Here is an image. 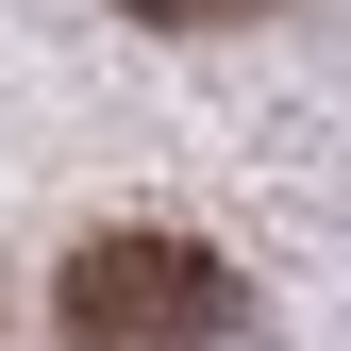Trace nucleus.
Returning a JSON list of instances; mask_svg holds the SVG:
<instances>
[{
    "mask_svg": "<svg viewBox=\"0 0 351 351\" xmlns=\"http://www.w3.org/2000/svg\"><path fill=\"white\" fill-rule=\"evenodd\" d=\"M117 17H151V34H234V17H268V0H117Z\"/></svg>",
    "mask_w": 351,
    "mask_h": 351,
    "instance_id": "nucleus-2",
    "label": "nucleus"
},
{
    "mask_svg": "<svg viewBox=\"0 0 351 351\" xmlns=\"http://www.w3.org/2000/svg\"><path fill=\"white\" fill-rule=\"evenodd\" d=\"M51 318H67V351H234L251 285L201 234H84L67 285H51Z\"/></svg>",
    "mask_w": 351,
    "mask_h": 351,
    "instance_id": "nucleus-1",
    "label": "nucleus"
}]
</instances>
